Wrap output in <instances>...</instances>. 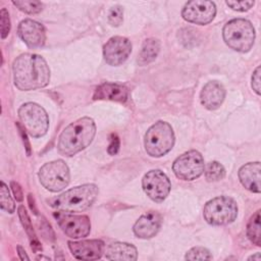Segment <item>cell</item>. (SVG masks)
Here are the masks:
<instances>
[{
	"mask_svg": "<svg viewBox=\"0 0 261 261\" xmlns=\"http://www.w3.org/2000/svg\"><path fill=\"white\" fill-rule=\"evenodd\" d=\"M40 229H45L46 230V233L44 234L46 238L50 239V240H54V233H53V230L51 229V226L50 224L46 221V219L44 218L43 219V222L41 223V228Z\"/></svg>",
	"mask_w": 261,
	"mask_h": 261,
	"instance_id": "e575fe53",
	"label": "cell"
},
{
	"mask_svg": "<svg viewBox=\"0 0 261 261\" xmlns=\"http://www.w3.org/2000/svg\"><path fill=\"white\" fill-rule=\"evenodd\" d=\"M225 44L238 51L248 52L252 49L255 41V29L253 24L245 18H234L225 23L222 30Z\"/></svg>",
	"mask_w": 261,
	"mask_h": 261,
	"instance_id": "277c9868",
	"label": "cell"
},
{
	"mask_svg": "<svg viewBox=\"0 0 261 261\" xmlns=\"http://www.w3.org/2000/svg\"><path fill=\"white\" fill-rule=\"evenodd\" d=\"M12 3L19 10L28 14H37L43 9V4L40 1L36 0H17L12 1Z\"/></svg>",
	"mask_w": 261,
	"mask_h": 261,
	"instance_id": "cb8c5ba5",
	"label": "cell"
},
{
	"mask_svg": "<svg viewBox=\"0 0 261 261\" xmlns=\"http://www.w3.org/2000/svg\"><path fill=\"white\" fill-rule=\"evenodd\" d=\"M68 247L76 259L96 260L100 259L105 251L104 242L101 240H85L80 242H68Z\"/></svg>",
	"mask_w": 261,
	"mask_h": 261,
	"instance_id": "9a60e30c",
	"label": "cell"
},
{
	"mask_svg": "<svg viewBox=\"0 0 261 261\" xmlns=\"http://www.w3.org/2000/svg\"><path fill=\"white\" fill-rule=\"evenodd\" d=\"M17 252H18V256L20 260H30L29 256L27 255L24 249L21 246H17Z\"/></svg>",
	"mask_w": 261,
	"mask_h": 261,
	"instance_id": "8d00e7d4",
	"label": "cell"
},
{
	"mask_svg": "<svg viewBox=\"0 0 261 261\" xmlns=\"http://www.w3.org/2000/svg\"><path fill=\"white\" fill-rule=\"evenodd\" d=\"M248 259H249V260H256V261H260V260H261V256H260V253H256L255 255H253V256H250Z\"/></svg>",
	"mask_w": 261,
	"mask_h": 261,
	"instance_id": "74e56055",
	"label": "cell"
},
{
	"mask_svg": "<svg viewBox=\"0 0 261 261\" xmlns=\"http://www.w3.org/2000/svg\"><path fill=\"white\" fill-rule=\"evenodd\" d=\"M37 259L39 260V259H46V260H50V258H48V257H44V256H40V257H37Z\"/></svg>",
	"mask_w": 261,
	"mask_h": 261,
	"instance_id": "f35d334b",
	"label": "cell"
},
{
	"mask_svg": "<svg viewBox=\"0 0 261 261\" xmlns=\"http://www.w3.org/2000/svg\"><path fill=\"white\" fill-rule=\"evenodd\" d=\"M238 215L236 201L226 196L216 197L206 203L203 210L204 219L211 225H226L231 223Z\"/></svg>",
	"mask_w": 261,
	"mask_h": 261,
	"instance_id": "8992f818",
	"label": "cell"
},
{
	"mask_svg": "<svg viewBox=\"0 0 261 261\" xmlns=\"http://www.w3.org/2000/svg\"><path fill=\"white\" fill-rule=\"evenodd\" d=\"M10 187H11V190H12V193H13V196H14L15 200L17 202H21L23 200V195H22V190H21L20 186L18 185V182L12 180L10 182Z\"/></svg>",
	"mask_w": 261,
	"mask_h": 261,
	"instance_id": "836d02e7",
	"label": "cell"
},
{
	"mask_svg": "<svg viewBox=\"0 0 261 261\" xmlns=\"http://www.w3.org/2000/svg\"><path fill=\"white\" fill-rule=\"evenodd\" d=\"M204 167L203 156L196 150L179 155L172 164L175 176L182 180H194L200 177L204 172Z\"/></svg>",
	"mask_w": 261,
	"mask_h": 261,
	"instance_id": "9c48e42d",
	"label": "cell"
},
{
	"mask_svg": "<svg viewBox=\"0 0 261 261\" xmlns=\"http://www.w3.org/2000/svg\"><path fill=\"white\" fill-rule=\"evenodd\" d=\"M119 146H120V142H119V138L116 134H111L110 138H109V145H108V153L110 155H115L117 154L118 150H119Z\"/></svg>",
	"mask_w": 261,
	"mask_h": 261,
	"instance_id": "4dcf8cb0",
	"label": "cell"
},
{
	"mask_svg": "<svg viewBox=\"0 0 261 261\" xmlns=\"http://www.w3.org/2000/svg\"><path fill=\"white\" fill-rule=\"evenodd\" d=\"M128 90L125 86L119 84L104 83L95 90L94 100H111L123 103L127 100Z\"/></svg>",
	"mask_w": 261,
	"mask_h": 261,
	"instance_id": "d6986e66",
	"label": "cell"
},
{
	"mask_svg": "<svg viewBox=\"0 0 261 261\" xmlns=\"http://www.w3.org/2000/svg\"><path fill=\"white\" fill-rule=\"evenodd\" d=\"M260 171V162H249L239 169V179L247 190L259 194L261 192Z\"/></svg>",
	"mask_w": 261,
	"mask_h": 261,
	"instance_id": "ac0fdd59",
	"label": "cell"
},
{
	"mask_svg": "<svg viewBox=\"0 0 261 261\" xmlns=\"http://www.w3.org/2000/svg\"><path fill=\"white\" fill-rule=\"evenodd\" d=\"M215 14V3L207 0L189 1L185 4L181 11V16L185 20L201 25L212 21Z\"/></svg>",
	"mask_w": 261,
	"mask_h": 261,
	"instance_id": "8fae6325",
	"label": "cell"
},
{
	"mask_svg": "<svg viewBox=\"0 0 261 261\" xmlns=\"http://www.w3.org/2000/svg\"><path fill=\"white\" fill-rule=\"evenodd\" d=\"M17 33L30 48H41L46 41V31L40 22L27 18L19 22Z\"/></svg>",
	"mask_w": 261,
	"mask_h": 261,
	"instance_id": "5bb4252c",
	"label": "cell"
},
{
	"mask_svg": "<svg viewBox=\"0 0 261 261\" xmlns=\"http://www.w3.org/2000/svg\"><path fill=\"white\" fill-rule=\"evenodd\" d=\"M204 174L208 181H218L225 176V169L217 161H211L204 167Z\"/></svg>",
	"mask_w": 261,
	"mask_h": 261,
	"instance_id": "603a6c76",
	"label": "cell"
},
{
	"mask_svg": "<svg viewBox=\"0 0 261 261\" xmlns=\"http://www.w3.org/2000/svg\"><path fill=\"white\" fill-rule=\"evenodd\" d=\"M252 88L257 95H260V66H257L252 75Z\"/></svg>",
	"mask_w": 261,
	"mask_h": 261,
	"instance_id": "1f68e13d",
	"label": "cell"
},
{
	"mask_svg": "<svg viewBox=\"0 0 261 261\" xmlns=\"http://www.w3.org/2000/svg\"><path fill=\"white\" fill-rule=\"evenodd\" d=\"M96 135V124L91 117H82L68 124L60 134L57 150L63 156H73L86 149Z\"/></svg>",
	"mask_w": 261,
	"mask_h": 261,
	"instance_id": "7a4b0ae2",
	"label": "cell"
},
{
	"mask_svg": "<svg viewBox=\"0 0 261 261\" xmlns=\"http://www.w3.org/2000/svg\"><path fill=\"white\" fill-rule=\"evenodd\" d=\"M16 126L18 127L19 134H20V136H21V138H22V142H23V145H24V147H25L27 154H28V156H30V155H31V145H30V142H29L28 136H27L28 132L25 130V128L23 127V125L20 124L19 122H16Z\"/></svg>",
	"mask_w": 261,
	"mask_h": 261,
	"instance_id": "d6a6232c",
	"label": "cell"
},
{
	"mask_svg": "<svg viewBox=\"0 0 261 261\" xmlns=\"http://www.w3.org/2000/svg\"><path fill=\"white\" fill-rule=\"evenodd\" d=\"M105 257L108 260H137L138 251L132 244L116 242L108 246Z\"/></svg>",
	"mask_w": 261,
	"mask_h": 261,
	"instance_id": "ffe728a7",
	"label": "cell"
},
{
	"mask_svg": "<svg viewBox=\"0 0 261 261\" xmlns=\"http://www.w3.org/2000/svg\"><path fill=\"white\" fill-rule=\"evenodd\" d=\"M54 216L62 231L71 239L85 238L90 233L91 222L86 215H72L59 211Z\"/></svg>",
	"mask_w": 261,
	"mask_h": 261,
	"instance_id": "7c38bea8",
	"label": "cell"
},
{
	"mask_svg": "<svg viewBox=\"0 0 261 261\" xmlns=\"http://www.w3.org/2000/svg\"><path fill=\"white\" fill-rule=\"evenodd\" d=\"M225 98V89L217 81L208 82L202 89L200 93V101L202 105L209 109H217Z\"/></svg>",
	"mask_w": 261,
	"mask_h": 261,
	"instance_id": "e0dca14e",
	"label": "cell"
},
{
	"mask_svg": "<svg viewBox=\"0 0 261 261\" xmlns=\"http://www.w3.org/2000/svg\"><path fill=\"white\" fill-rule=\"evenodd\" d=\"M162 222L161 215L156 211L143 214L134 224V233L140 239H151L158 232Z\"/></svg>",
	"mask_w": 261,
	"mask_h": 261,
	"instance_id": "2e32d148",
	"label": "cell"
},
{
	"mask_svg": "<svg viewBox=\"0 0 261 261\" xmlns=\"http://www.w3.org/2000/svg\"><path fill=\"white\" fill-rule=\"evenodd\" d=\"M0 22H1V38L5 39L10 32V18L6 8H2L0 11Z\"/></svg>",
	"mask_w": 261,
	"mask_h": 261,
	"instance_id": "f1b7e54d",
	"label": "cell"
},
{
	"mask_svg": "<svg viewBox=\"0 0 261 261\" xmlns=\"http://www.w3.org/2000/svg\"><path fill=\"white\" fill-rule=\"evenodd\" d=\"M28 200H29V205H30L31 210H32V211L37 215V214H38V210H37V208H36L35 200H34V197H33V195H32V194H29V196H28Z\"/></svg>",
	"mask_w": 261,
	"mask_h": 261,
	"instance_id": "d590c367",
	"label": "cell"
},
{
	"mask_svg": "<svg viewBox=\"0 0 261 261\" xmlns=\"http://www.w3.org/2000/svg\"><path fill=\"white\" fill-rule=\"evenodd\" d=\"M132 53L130 41L121 36L110 38L103 47V56L105 61L112 66L122 64Z\"/></svg>",
	"mask_w": 261,
	"mask_h": 261,
	"instance_id": "4fadbf2b",
	"label": "cell"
},
{
	"mask_svg": "<svg viewBox=\"0 0 261 261\" xmlns=\"http://www.w3.org/2000/svg\"><path fill=\"white\" fill-rule=\"evenodd\" d=\"M41 185L51 192H60L65 189L70 180V173L67 164L63 160H54L45 163L39 170Z\"/></svg>",
	"mask_w": 261,
	"mask_h": 261,
	"instance_id": "ba28073f",
	"label": "cell"
},
{
	"mask_svg": "<svg viewBox=\"0 0 261 261\" xmlns=\"http://www.w3.org/2000/svg\"><path fill=\"white\" fill-rule=\"evenodd\" d=\"M247 236L256 246H261V228H260V210L250 218L247 225Z\"/></svg>",
	"mask_w": 261,
	"mask_h": 261,
	"instance_id": "7402d4cb",
	"label": "cell"
},
{
	"mask_svg": "<svg viewBox=\"0 0 261 261\" xmlns=\"http://www.w3.org/2000/svg\"><path fill=\"white\" fill-rule=\"evenodd\" d=\"M160 51V42L155 38H149L144 41L139 54L138 62L140 65H146L157 57Z\"/></svg>",
	"mask_w": 261,
	"mask_h": 261,
	"instance_id": "44dd1931",
	"label": "cell"
},
{
	"mask_svg": "<svg viewBox=\"0 0 261 261\" xmlns=\"http://www.w3.org/2000/svg\"><path fill=\"white\" fill-rule=\"evenodd\" d=\"M14 85L21 91L37 90L50 82V69L46 60L38 54L24 53L12 64Z\"/></svg>",
	"mask_w": 261,
	"mask_h": 261,
	"instance_id": "6da1fadb",
	"label": "cell"
},
{
	"mask_svg": "<svg viewBox=\"0 0 261 261\" xmlns=\"http://www.w3.org/2000/svg\"><path fill=\"white\" fill-rule=\"evenodd\" d=\"M174 140L171 125L168 122L159 120L151 125L145 135V150L151 157H161L172 149Z\"/></svg>",
	"mask_w": 261,
	"mask_h": 261,
	"instance_id": "5b68a950",
	"label": "cell"
},
{
	"mask_svg": "<svg viewBox=\"0 0 261 261\" xmlns=\"http://www.w3.org/2000/svg\"><path fill=\"white\" fill-rule=\"evenodd\" d=\"M99 190L94 184L74 187L49 201L50 206L61 212H82L96 200Z\"/></svg>",
	"mask_w": 261,
	"mask_h": 261,
	"instance_id": "3957f363",
	"label": "cell"
},
{
	"mask_svg": "<svg viewBox=\"0 0 261 261\" xmlns=\"http://www.w3.org/2000/svg\"><path fill=\"white\" fill-rule=\"evenodd\" d=\"M187 260H211L212 255L210 251L204 247H194L190 249L185 256Z\"/></svg>",
	"mask_w": 261,
	"mask_h": 261,
	"instance_id": "4316f807",
	"label": "cell"
},
{
	"mask_svg": "<svg viewBox=\"0 0 261 261\" xmlns=\"http://www.w3.org/2000/svg\"><path fill=\"white\" fill-rule=\"evenodd\" d=\"M0 205H1V209L8 213H13L15 210L14 202L9 194L7 186L3 181H1V188H0Z\"/></svg>",
	"mask_w": 261,
	"mask_h": 261,
	"instance_id": "484cf974",
	"label": "cell"
},
{
	"mask_svg": "<svg viewBox=\"0 0 261 261\" xmlns=\"http://www.w3.org/2000/svg\"><path fill=\"white\" fill-rule=\"evenodd\" d=\"M142 187L146 195L155 202H162L170 192V180L167 175L159 170L152 169L148 171L143 179Z\"/></svg>",
	"mask_w": 261,
	"mask_h": 261,
	"instance_id": "30bf717a",
	"label": "cell"
},
{
	"mask_svg": "<svg viewBox=\"0 0 261 261\" xmlns=\"http://www.w3.org/2000/svg\"><path fill=\"white\" fill-rule=\"evenodd\" d=\"M225 3L232 10L237 11H247L255 4L254 1H226Z\"/></svg>",
	"mask_w": 261,
	"mask_h": 261,
	"instance_id": "f546056e",
	"label": "cell"
},
{
	"mask_svg": "<svg viewBox=\"0 0 261 261\" xmlns=\"http://www.w3.org/2000/svg\"><path fill=\"white\" fill-rule=\"evenodd\" d=\"M17 213H18V217L20 219V222L22 224V226L24 227L29 238H30V241H31V244L32 243H35V242H38V239L36 237V233H35V230H34V227H33V224H32V221L30 219V216L25 210V208L20 205L17 209Z\"/></svg>",
	"mask_w": 261,
	"mask_h": 261,
	"instance_id": "d4e9b609",
	"label": "cell"
},
{
	"mask_svg": "<svg viewBox=\"0 0 261 261\" xmlns=\"http://www.w3.org/2000/svg\"><path fill=\"white\" fill-rule=\"evenodd\" d=\"M123 20V9L120 5L111 7L108 13V21L112 27H119Z\"/></svg>",
	"mask_w": 261,
	"mask_h": 261,
	"instance_id": "83f0119b",
	"label": "cell"
},
{
	"mask_svg": "<svg viewBox=\"0 0 261 261\" xmlns=\"http://www.w3.org/2000/svg\"><path fill=\"white\" fill-rule=\"evenodd\" d=\"M18 116L31 137L40 138L46 135L49 128V118L42 106L34 102L24 103L18 109Z\"/></svg>",
	"mask_w": 261,
	"mask_h": 261,
	"instance_id": "52a82bcc",
	"label": "cell"
}]
</instances>
